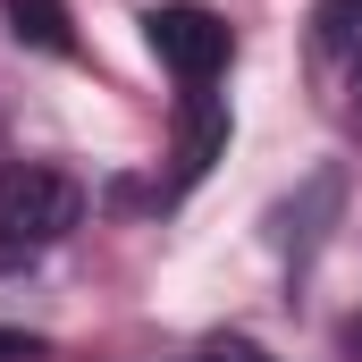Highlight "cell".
I'll return each mask as SVG.
<instances>
[{
	"mask_svg": "<svg viewBox=\"0 0 362 362\" xmlns=\"http://www.w3.org/2000/svg\"><path fill=\"white\" fill-rule=\"evenodd\" d=\"M76 219H85V185L76 177L34 169V160H8L0 169V253H42Z\"/></svg>",
	"mask_w": 362,
	"mask_h": 362,
	"instance_id": "6da1fadb",
	"label": "cell"
},
{
	"mask_svg": "<svg viewBox=\"0 0 362 362\" xmlns=\"http://www.w3.org/2000/svg\"><path fill=\"white\" fill-rule=\"evenodd\" d=\"M144 34H152L160 68H169L185 93H202L219 68H228V59H236V34H228L211 8H194V0H169V8H152V17H144Z\"/></svg>",
	"mask_w": 362,
	"mask_h": 362,
	"instance_id": "7a4b0ae2",
	"label": "cell"
},
{
	"mask_svg": "<svg viewBox=\"0 0 362 362\" xmlns=\"http://www.w3.org/2000/svg\"><path fill=\"white\" fill-rule=\"evenodd\" d=\"M219 144H228V110L211 101V85L185 93V152H177V185H194L211 160H219Z\"/></svg>",
	"mask_w": 362,
	"mask_h": 362,
	"instance_id": "3957f363",
	"label": "cell"
},
{
	"mask_svg": "<svg viewBox=\"0 0 362 362\" xmlns=\"http://www.w3.org/2000/svg\"><path fill=\"white\" fill-rule=\"evenodd\" d=\"M8 34H17V42H34V51H51V59H68V51H76L68 0H8Z\"/></svg>",
	"mask_w": 362,
	"mask_h": 362,
	"instance_id": "277c9868",
	"label": "cell"
},
{
	"mask_svg": "<svg viewBox=\"0 0 362 362\" xmlns=\"http://www.w3.org/2000/svg\"><path fill=\"white\" fill-rule=\"evenodd\" d=\"M312 51L337 59V68H354L362 59V0H320L312 8Z\"/></svg>",
	"mask_w": 362,
	"mask_h": 362,
	"instance_id": "5b68a950",
	"label": "cell"
},
{
	"mask_svg": "<svg viewBox=\"0 0 362 362\" xmlns=\"http://www.w3.org/2000/svg\"><path fill=\"white\" fill-rule=\"evenodd\" d=\"M202 362H278V354H262L253 337H219V346H211V354H202Z\"/></svg>",
	"mask_w": 362,
	"mask_h": 362,
	"instance_id": "8992f818",
	"label": "cell"
},
{
	"mask_svg": "<svg viewBox=\"0 0 362 362\" xmlns=\"http://www.w3.org/2000/svg\"><path fill=\"white\" fill-rule=\"evenodd\" d=\"M0 362H42V337H25V329H0Z\"/></svg>",
	"mask_w": 362,
	"mask_h": 362,
	"instance_id": "52a82bcc",
	"label": "cell"
},
{
	"mask_svg": "<svg viewBox=\"0 0 362 362\" xmlns=\"http://www.w3.org/2000/svg\"><path fill=\"white\" fill-rule=\"evenodd\" d=\"M354 118H362V59H354Z\"/></svg>",
	"mask_w": 362,
	"mask_h": 362,
	"instance_id": "ba28073f",
	"label": "cell"
},
{
	"mask_svg": "<svg viewBox=\"0 0 362 362\" xmlns=\"http://www.w3.org/2000/svg\"><path fill=\"white\" fill-rule=\"evenodd\" d=\"M346 346H354V354H362V320H354V329H346Z\"/></svg>",
	"mask_w": 362,
	"mask_h": 362,
	"instance_id": "9c48e42d",
	"label": "cell"
}]
</instances>
